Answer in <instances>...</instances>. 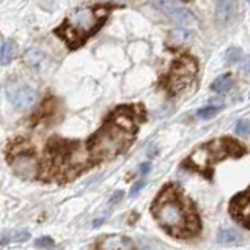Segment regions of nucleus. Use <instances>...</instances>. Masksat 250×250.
Listing matches in <instances>:
<instances>
[{
	"label": "nucleus",
	"mask_w": 250,
	"mask_h": 250,
	"mask_svg": "<svg viewBox=\"0 0 250 250\" xmlns=\"http://www.w3.org/2000/svg\"><path fill=\"white\" fill-rule=\"evenodd\" d=\"M142 120V107H118L85 144L93 164L96 166L125 153L134 142Z\"/></svg>",
	"instance_id": "1"
},
{
	"label": "nucleus",
	"mask_w": 250,
	"mask_h": 250,
	"mask_svg": "<svg viewBox=\"0 0 250 250\" xmlns=\"http://www.w3.org/2000/svg\"><path fill=\"white\" fill-rule=\"evenodd\" d=\"M151 214L162 230L173 238L190 239L202 231V220L194 202L176 183L164 186L151 205Z\"/></svg>",
	"instance_id": "2"
},
{
	"label": "nucleus",
	"mask_w": 250,
	"mask_h": 250,
	"mask_svg": "<svg viewBox=\"0 0 250 250\" xmlns=\"http://www.w3.org/2000/svg\"><path fill=\"white\" fill-rule=\"evenodd\" d=\"M44 153L40 167V178L44 181L66 183L95 166L87 146L81 142L52 139Z\"/></svg>",
	"instance_id": "3"
},
{
	"label": "nucleus",
	"mask_w": 250,
	"mask_h": 250,
	"mask_svg": "<svg viewBox=\"0 0 250 250\" xmlns=\"http://www.w3.org/2000/svg\"><path fill=\"white\" fill-rule=\"evenodd\" d=\"M246 153L247 146L241 144L239 140H234L231 137H220L197 146L188 156V159L183 162V167L186 170L203 175L206 180H212L216 164L228 158H241Z\"/></svg>",
	"instance_id": "4"
},
{
	"label": "nucleus",
	"mask_w": 250,
	"mask_h": 250,
	"mask_svg": "<svg viewBox=\"0 0 250 250\" xmlns=\"http://www.w3.org/2000/svg\"><path fill=\"white\" fill-rule=\"evenodd\" d=\"M6 161L14 173L24 180H33V178L40 176L41 162L38 161V156L35 154V148L25 140L18 139L6 148Z\"/></svg>",
	"instance_id": "5"
},
{
	"label": "nucleus",
	"mask_w": 250,
	"mask_h": 250,
	"mask_svg": "<svg viewBox=\"0 0 250 250\" xmlns=\"http://www.w3.org/2000/svg\"><path fill=\"white\" fill-rule=\"evenodd\" d=\"M104 18H99L98 11L93 10H79L73 14L71 18V22L63 25L59 33L62 35L63 38L68 41L69 46H79L81 42L91 35L93 32L98 28V24L101 22Z\"/></svg>",
	"instance_id": "6"
},
{
	"label": "nucleus",
	"mask_w": 250,
	"mask_h": 250,
	"mask_svg": "<svg viewBox=\"0 0 250 250\" xmlns=\"http://www.w3.org/2000/svg\"><path fill=\"white\" fill-rule=\"evenodd\" d=\"M198 71V65L195 59L189 55H183L178 60L173 62L168 74L166 77V88L170 95H180L183 90H186L194 82Z\"/></svg>",
	"instance_id": "7"
},
{
	"label": "nucleus",
	"mask_w": 250,
	"mask_h": 250,
	"mask_svg": "<svg viewBox=\"0 0 250 250\" xmlns=\"http://www.w3.org/2000/svg\"><path fill=\"white\" fill-rule=\"evenodd\" d=\"M6 96H8L14 109L27 110L37 103L38 93L22 82H14V83H10L8 88H6Z\"/></svg>",
	"instance_id": "8"
},
{
	"label": "nucleus",
	"mask_w": 250,
	"mask_h": 250,
	"mask_svg": "<svg viewBox=\"0 0 250 250\" xmlns=\"http://www.w3.org/2000/svg\"><path fill=\"white\" fill-rule=\"evenodd\" d=\"M154 3L166 16H168L175 22L183 25L195 24V16L192 14V11L176 0H154Z\"/></svg>",
	"instance_id": "9"
},
{
	"label": "nucleus",
	"mask_w": 250,
	"mask_h": 250,
	"mask_svg": "<svg viewBox=\"0 0 250 250\" xmlns=\"http://www.w3.org/2000/svg\"><path fill=\"white\" fill-rule=\"evenodd\" d=\"M228 209H230V216L234 222L250 230V186L231 198Z\"/></svg>",
	"instance_id": "10"
},
{
	"label": "nucleus",
	"mask_w": 250,
	"mask_h": 250,
	"mask_svg": "<svg viewBox=\"0 0 250 250\" xmlns=\"http://www.w3.org/2000/svg\"><path fill=\"white\" fill-rule=\"evenodd\" d=\"M95 250H135V246L129 238L123 234H110V236L99 239Z\"/></svg>",
	"instance_id": "11"
},
{
	"label": "nucleus",
	"mask_w": 250,
	"mask_h": 250,
	"mask_svg": "<svg viewBox=\"0 0 250 250\" xmlns=\"http://www.w3.org/2000/svg\"><path fill=\"white\" fill-rule=\"evenodd\" d=\"M239 0H216V19L220 25H227L238 11Z\"/></svg>",
	"instance_id": "12"
},
{
	"label": "nucleus",
	"mask_w": 250,
	"mask_h": 250,
	"mask_svg": "<svg viewBox=\"0 0 250 250\" xmlns=\"http://www.w3.org/2000/svg\"><path fill=\"white\" fill-rule=\"evenodd\" d=\"M18 54V44L14 40H5L0 47V65H10Z\"/></svg>",
	"instance_id": "13"
},
{
	"label": "nucleus",
	"mask_w": 250,
	"mask_h": 250,
	"mask_svg": "<svg viewBox=\"0 0 250 250\" xmlns=\"http://www.w3.org/2000/svg\"><path fill=\"white\" fill-rule=\"evenodd\" d=\"M241 241L242 236L234 228H225V230H220L217 234L219 244H241Z\"/></svg>",
	"instance_id": "14"
},
{
	"label": "nucleus",
	"mask_w": 250,
	"mask_h": 250,
	"mask_svg": "<svg viewBox=\"0 0 250 250\" xmlns=\"http://www.w3.org/2000/svg\"><path fill=\"white\" fill-rule=\"evenodd\" d=\"M24 62L27 63L28 66H40L42 62H44V54H42L40 49L37 47H30L27 49L25 54H24Z\"/></svg>",
	"instance_id": "15"
},
{
	"label": "nucleus",
	"mask_w": 250,
	"mask_h": 250,
	"mask_svg": "<svg viewBox=\"0 0 250 250\" xmlns=\"http://www.w3.org/2000/svg\"><path fill=\"white\" fill-rule=\"evenodd\" d=\"M231 87H233V81H231V77L228 76V74L219 76L217 79L212 82V85H211V88L216 93H219V95H225V93H228V91L231 90Z\"/></svg>",
	"instance_id": "16"
},
{
	"label": "nucleus",
	"mask_w": 250,
	"mask_h": 250,
	"mask_svg": "<svg viewBox=\"0 0 250 250\" xmlns=\"http://www.w3.org/2000/svg\"><path fill=\"white\" fill-rule=\"evenodd\" d=\"M192 40L190 32H188L186 28H175L170 33V42L175 46H181V44H188V42Z\"/></svg>",
	"instance_id": "17"
},
{
	"label": "nucleus",
	"mask_w": 250,
	"mask_h": 250,
	"mask_svg": "<svg viewBox=\"0 0 250 250\" xmlns=\"http://www.w3.org/2000/svg\"><path fill=\"white\" fill-rule=\"evenodd\" d=\"M242 55L244 54H242L241 47H230L225 54V60L228 63H231V65H234V63H239L242 60Z\"/></svg>",
	"instance_id": "18"
},
{
	"label": "nucleus",
	"mask_w": 250,
	"mask_h": 250,
	"mask_svg": "<svg viewBox=\"0 0 250 250\" xmlns=\"http://www.w3.org/2000/svg\"><path fill=\"white\" fill-rule=\"evenodd\" d=\"M222 109V105H209V107H205V109H200L197 112V117L202 118V120H209L212 118L216 113Z\"/></svg>",
	"instance_id": "19"
},
{
	"label": "nucleus",
	"mask_w": 250,
	"mask_h": 250,
	"mask_svg": "<svg viewBox=\"0 0 250 250\" xmlns=\"http://www.w3.org/2000/svg\"><path fill=\"white\" fill-rule=\"evenodd\" d=\"M234 131H236L238 135H247L250 132V123L247 120H239L236 123V127H234Z\"/></svg>",
	"instance_id": "20"
},
{
	"label": "nucleus",
	"mask_w": 250,
	"mask_h": 250,
	"mask_svg": "<svg viewBox=\"0 0 250 250\" xmlns=\"http://www.w3.org/2000/svg\"><path fill=\"white\" fill-rule=\"evenodd\" d=\"M28 238H30V234H28V231H18V233H14L10 239L14 241V242H24V241H27Z\"/></svg>",
	"instance_id": "21"
},
{
	"label": "nucleus",
	"mask_w": 250,
	"mask_h": 250,
	"mask_svg": "<svg viewBox=\"0 0 250 250\" xmlns=\"http://www.w3.org/2000/svg\"><path fill=\"white\" fill-rule=\"evenodd\" d=\"M35 246L40 247V249H46V247H54V241L51 238H40L37 242H35Z\"/></svg>",
	"instance_id": "22"
},
{
	"label": "nucleus",
	"mask_w": 250,
	"mask_h": 250,
	"mask_svg": "<svg viewBox=\"0 0 250 250\" xmlns=\"http://www.w3.org/2000/svg\"><path fill=\"white\" fill-rule=\"evenodd\" d=\"M144 186H145V181H144V180L139 181V183H135V184L132 186V189H131V195H132V197H134V195H137V194H139V190H140L142 188H144Z\"/></svg>",
	"instance_id": "23"
},
{
	"label": "nucleus",
	"mask_w": 250,
	"mask_h": 250,
	"mask_svg": "<svg viewBox=\"0 0 250 250\" xmlns=\"http://www.w3.org/2000/svg\"><path fill=\"white\" fill-rule=\"evenodd\" d=\"M121 198H123V192L120 190V192H117V194H115V195H113V197L110 198V203H112V205H115L117 202H120Z\"/></svg>",
	"instance_id": "24"
},
{
	"label": "nucleus",
	"mask_w": 250,
	"mask_h": 250,
	"mask_svg": "<svg viewBox=\"0 0 250 250\" xmlns=\"http://www.w3.org/2000/svg\"><path fill=\"white\" fill-rule=\"evenodd\" d=\"M242 69L247 71V73H250V57H247V59L242 62Z\"/></svg>",
	"instance_id": "25"
},
{
	"label": "nucleus",
	"mask_w": 250,
	"mask_h": 250,
	"mask_svg": "<svg viewBox=\"0 0 250 250\" xmlns=\"http://www.w3.org/2000/svg\"><path fill=\"white\" fill-rule=\"evenodd\" d=\"M149 168H151V167H149V164H142V168L140 170H142V173L145 175V173H148V171H149Z\"/></svg>",
	"instance_id": "26"
},
{
	"label": "nucleus",
	"mask_w": 250,
	"mask_h": 250,
	"mask_svg": "<svg viewBox=\"0 0 250 250\" xmlns=\"http://www.w3.org/2000/svg\"><path fill=\"white\" fill-rule=\"evenodd\" d=\"M101 224H103V220H101V219H99V220H95V222H93V225H95V227L101 225Z\"/></svg>",
	"instance_id": "27"
},
{
	"label": "nucleus",
	"mask_w": 250,
	"mask_h": 250,
	"mask_svg": "<svg viewBox=\"0 0 250 250\" xmlns=\"http://www.w3.org/2000/svg\"><path fill=\"white\" fill-rule=\"evenodd\" d=\"M107 2H115V3H123L125 0H107Z\"/></svg>",
	"instance_id": "28"
},
{
	"label": "nucleus",
	"mask_w": 250,
	"mask_h": 250,
	"mask_svg": "<svg viewBox=\"0 0 250 250\" xmlns=\"http://www.w3.org/2000/svg\"><path fill=\"white\" fill-rule=\"evenodd\" d=\"M247 2H249V3H250V0H247Z\"/></svg>",
	"instance_id": "29"
},
{
	"label": "nucleus",
	"mask_w": 250,
	"mask_h": 250,
	"mask_svg": "<svg viewBox=\"0 0 250 250\" xmlns=\"http://www.w3.org/2000/svg\"><path fill=\"white\" fill-rule=\"evenodd\" d=\"M249 96H250V95H249Z\"/></svg>",
	"instance_id": "30"
}]
</instances>
